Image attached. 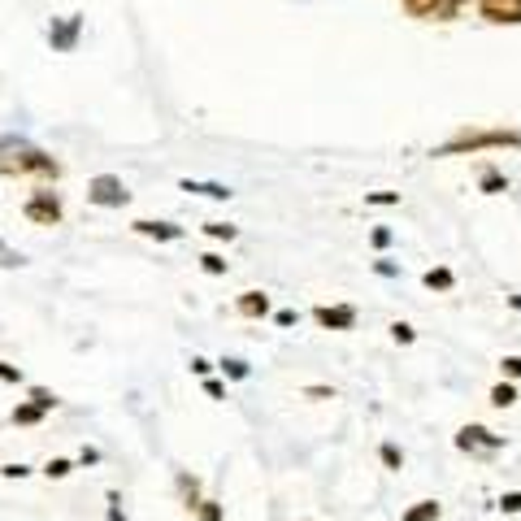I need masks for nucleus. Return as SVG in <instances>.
<instances>
[{
    "label": "nucleus",
    "mask_w": 521,
    "mask_h": 521,
    "mask_svg": "<svg viewBox=\"0 0 521 521\" xmlns=\"http://www.w3.org/2000/svg\"><path fill=\"white\" fill-rule=\"evenodd\" d=\"M0 174L5 178H44L57 183L61 178V161L48 157L44 148H35L22 135H0Z\"/></svg>",
    "instance_id": "f257e3e1"
},
{
    "label": "nucleus",
    "mask_w": 521,
    "mask_h": 521,
    "mask_svg": "<svg viewBox=\"0 0 521 521\" xmlns=\"http://www.w3.org/2000/svg\"><path fill=\"white\" fill-rule=\"evenodd\" d=\"M486 148H521V130H509V126H465V130H456L448 143H439L430 157H474V152H486Z\"/></svg>",
    "instance_id": "f03ea898"
},
{
    "label": "nucleus",
    "mask_w": 521,
    "mask_h": 521,
    "mask_svg": "<svg viewBox=\"0 0 521 521\" xmlns=\"http://www.w3.org/2000/svg\"><path fill=\"white\" fill-rule=\"evenodd\" d=\"M87 204H96V209H126L130 191H126V183L118 174H96L87 183Z\"/></svg>",
    "instance_id": "7ed1b4c3"
},
{
    "label": "nucleus",
    "mask_w": 521,
    "mask_h": 521,
    "mask_svg": "<svg viewBox=\"0 0 521 521\" xmlns=\"http://www.w3.org/2000/svg\"><path fill=\"white\" fill-rule=\"evenodd\" d=\"M22 218L35 222V226H61V218H65L61 195L57 191H30L26 204H22Z\"/></svg>",
    "instance_id": "20e7f679"
},
{
    "label": "nucleus",
    "mask_w": 521,
    "mask_h": 521,
    "mask_svg": "<svg viewBox=\"0 0 521 521\" xmlns=\"http://www.w3.org/2000/svg\"><path fill=\"white\" fill-rule=\"evenodd\" d=\"M83 13H65V18H53L48 22V48L53 53H74L78 48V35H83Z\"/></svg>",
    "instance_id": "39448f33"
},
{
    "label": "nucleus",
    "mask_w": 521,
    "mask_h": 521,
    "mask_svg": "<svg viewBox=\"0 0 521 521\" xmlns=\"http://www.w3.org/2000/svg\"><path fill=\"white\" fill-rule=\"evenodd\" d=\"M456 448L461 452H478V456H495L504 448V434L486 430V426H461L456 430Z\"/></svg>",
    "instance_id": "423d86ee"
},
{
    "label": "nucleus",
    "mask_w": 521,
    "mask_h": 521,
    "mask_svg": "<svg viewBox=\"0 0 521 521\" xmlns=\"http://www.w3.org/2000/svg\"><path fill=\"white\" fill-rule=\"evenodd\" d=\"M400 5L417 22H452L461 13V5H452V0H400Z\"/></svg>",
    "instance_id": "0eeeda50"
},
{
    "label": "nucleus",
    "mask_w": 521,
    "mask_h": 521,
    "mask_svg": "<svg viewBox=\"0 0 521 521\" xmlns=\"http://www.w3.org/2000/svg\"><path fill=\"white\" fill-rule=\"evenodd\" d=\"M478 18H486L491 26H521V0H474Z\"/></svg>",
    "instance_id": "6e6552de"
},
{
    "label": "nucleus",
    "mask_w": 521,
    "mask_h": 521,
    "mask_svg": "<svg viewBox=\"0 0 521 521\" xmlns=\"http://www.w3.org/2000/svg\"><path fill=\"white\" fill-rule=\"evenodd\" d=\"M313 321L321 326V330H352L356 326V308L352 304H317Z\"/></svg>",
    "instance_id": "1a4fd4ad"
},
{
    "label": "nucleus",
    "mask_w": 521,
    "mask_h": 521,
    "mask_svg": "<svg viewBox=\"0 0 521 521\" xmlns=\"http://www.w3.org/2000/svg\"><path fill=\"white\" fill-rule=\"evenodd\" d=\"M130 231L143 235V239H157V243H174V239H183V226H174V222H152V218L130 222Z\"/></svg>",
    "instance_id": "9d476101"
},
{
    "label": "nucleus",
    "mask_w": 521,
    "mask_h": 521,
    "mask_svg": "<svg viewBox=\"0 0 521 521\" xmlns=\"http://www.w3.org/2000/svg\"><path fill=\"white\" fill-rule=\"evenodd\" d=\"M235 313H239V317H248V321L270 317V296H265V291H243V296L235 300Z\"/></svg>",
    "instance_id": "9b49d317"
},
{
    "label": "nucleus",
    "mask_w": 521,
    "mask_h": 521,
    "mask_svg": "<svg viewBox=\"0 0 521 521\" xmlns=\"http://www.w3.org/2000/svg\"><path fill=\"white\" fill-rule=\"evenodd\" d=\"M174 486H178V500H183L187 513L200 509V478H191L187 469H178V474H174Z\"/></svg>",
    "instance_id": "f8f14e48"
},
{
    "label": "nucleus",
    "mask_w": 521,
    "mask_h": 521,
    "mask_svg": "<svg viewBox=\"0 0 521 521\" xmlns=\"http://www.w3.org/2000/svg\"><path fill=\"white\" fill-rule=\"evenodd\" d=\"M178 191H191V195H209V200H231V187L226 183H195V178H183V183H178Z\"/></svg>",
    "instance_id": "ddd939ff"
},
{
    "label": "nucleus",
    "mask_w": 521,
    "mask_h": 521,
    "mask_svg": "<svg viewBox=\"0 0 521 521\" xmlns=\"http://www.w3.org/2000/svg\"><path fill=\"white\" fill-rule=\"evenodd\" d=\"M443 517V509H439V500H417L413 509H404L400 521H439Z\"/></svg>",
    "instance_id": "4468645a"
},
{
    "label": "nucleus",
    "mask_w": 521,
    "mask_h": 521,
    "mask_svg": "<svg viewBox=\"0 0 521 521\" xmlns=\"http://www.w3.org/2000/svg\"><path fill=\"white\" fill-rule=\"evenodd\" d=\"M421 283H426L430 291H452V287H456V274H452L448 265H434V270L421 274Z\"/></svg>",
    "instance_id": "2eb2a0df"
},
{
    "label": "nucleus",
    "mask_w": 521,
    "mask_h": 521,
    "mask_svg": "<svg viewBox=\"0 0 521 521\" xmlns=\"http://www.w3.org/2000/svg\"><path fill=\"white\" fill-rule=\"evenodd\" d=\"M44 417H48V409H39L35 400H26V404H18V409H13V426H39Z\"/></svg>",
    "instance_id": "dca6fc26"
},
{
    "label": "nucleus",
    "mask_w": 521,
    "mask_h": 521,
    "mask_svg": "<svg viewBox=\"0 0 521 521\" xmlns=\"http://www.w3.org/2000/svg\"><path fill=\"white\" fill-rule=\"evenodd\" d=\"M222 373H226L231 382H243V378L252 373V365L243 361V356H226V361H222Z\"/></svg>",
    "instance_id": "f3484780"
},
{
    "label": "nucleus",
    "mask_w": 521,
    "mask_h": 521,
    "mask_svg": "<svg viewBox=\"0 0 521 521\" xmlns=\"http://www.w3.org/2000/svg\"><path fill=\"white\" fill-rule=\"evenodd\" d=\"M491 404H495V409H513V404H517V387L513 382L491 387Z\"/></svg>",
    "instance_id": "a211bd4d"
},
{
    "label": "nucleus",
    "mask_w": 521,
    "mask_h": 521,
    "mask_svg": "<svg viewBox=\"0 0 521 521\" xmlns=\"http://www.w3.org/2000/svg\"><path fill=\"white\" fill-rule=\"evenodd\" d=\"M482 191H486V195H500V191H509V178H504L500 170H482Z\"/></svg>",
    "instance_id": "6ab92c4d"
},
{
    "label": "nucleus",
    "mask_w": 521,
    "mask_h": 521,
    "mask_svg": "<svg viewBox=\"0 0 521 521\" xmlns=\"http://www.w3.org/2000/svg\"><path fill=\"white\" fill-rule=\"evenodd\" d=\"M26 265V256L18 252V248H9L5 239H0V270H22Z\"/></svg>",
    "instance_id": "aec40b11"
},
{
    "label": "nucleus",
    "mask_w": 521,
    "mask_h": 521,
    "mask_svg": "<svg viewBox=\"0 0 521 521\" xmlns=\"http://www.w3.org/2000/svg\"><path fill=\"white\" fill-rule=\"evenodd\" d=\"M195 521H226V509L218 500H200V509H195Z\"/></svg>",
    "instance_id": "412c9836"
},
{
    "label": "nucleus",
    "mask_w": 521,
    "mask_h": 521,
    "mask_svg": "<svg viewBox=\"0 0 521 521\" xmlns=\"http://www.w3.org/2000/svg\"><path fill=\"white\" fill-rule=\"evenodd\" d=\"M204 235H209V239H226V243H231V239L239 235V226H231V222H204Z\"/></svg>",
    "instance_id": "4be33fe9"
},
{
    "label": "nucleus",
    "mask_w": 521,
    "mask_h": 521,
    "mask_svg": "<svg viewBox=\"0 0 521 521\" xmlns=\"http://www.w3.org/2000/svg\"><path fill=\"white\" fill-rule=\"evenodd\" d=\"M44 474H48V478H70V474H74V461H65V456H53V461L44 465Z\"/></svg>",
    "instance_id": "5701e85b"
},
{
    "label": "nucleus",
    "mask_w": 521,
    "mask_h": 521,
    "mask_svg": "<svg viewBox=\"0 0 521 521\" xmlns=\"http://www.w3.org/2000/svg\"><path fill=\"white\" fill-rule=\"evenodd\" d=\"M200 270H204V274H213V279H222V274L231 270V265H226L218 252H204V256H200Z\"/></svg>",
    "instance_id": "b1692460"
},
{
    "label": "nucleus",
    "mask_w": 521,
    "mask_h": 521,
    "mask_svg": "<svg viewBox=\"0 0 521 521\" xmlns=\"http://www.w3.org/2000/svg\"><path fill=\"white\" fill-rule=\"evenodd\" d=\"M378 456H382V465H387V469H404V452H400L396 443H382Z\"/></svg>",
    "instance_id": "393cba45"
},
{
    "label": "nucleus",
    "mask_w": 521,
    "mask_h": 521,
    "mask_svg": "<svg viewBox=\"0 0 521 521\" xmlns=\"http://www.w3.org/2000/svg\"><path fill=\"white\" fill-rule=\"evenodd\" d=\"M105 504H109V509H105V521H126V513H122V495H118V491H105Z\"/></svg>",
    "instance_id": "a878e982"
},
{
    "label": "nucleus",
    "mask_w": 521,
    "mask_h": 521,
    "mask_svg": "<svg viewBox=\"0 0 521 521\" xmlns=\"http://www.w3.org/2000/svg\"><path fill=\"white\" fill-rule=\"evenodd\" d=\"M365 204H378V209L400 204V191H365Z\"/></svg>",
    "instance_id": "bb28decb"
},
{
    "label": "nucleus",
    "mask_w": 521,
    "mask_h": 521,
    "mask_svg": "<svg viewBox=\"0 0 521 521\" xmlns=\"http://www.w3.org/2000/svg\"><path fill=\"white\" fill-rule=\"evenodd\" d=\"M391 339H396V344H404V348H409L413 339H417V330H413L409 321H396V326H391Z\"/></svg>",
    "instance_id": "cd10ccee"
},
{
    "label": "nucleus",
    "mask_w": 521,
    "mask_h": 521,
    "mask_svg": "<svg viewBox=\"0 0 521 521\" xmlns=\"http://www.w3.org/2000/svg\"><path fill=\"white\" fill-rule=\"evenodd\" d=\"M200 387H204V396H209V400H226V382L213 378V373H209V378H200Z\"/></svg>",
    "instance_id": "c85d7f7f"
},
{
    "label": "nucleus",
    "mask_w": 521,
    "mask_h": 521,
    "mask_svg": "<svg viewBox=\"0 0 521 521\" xmlns=\"http://www.w3.org/2000/svg\"><path fill=\"white\" fill-rule=\"evenodd\" d=\"M30 400H35L39 409H48V413L57 409V396H53V391H48V387H30Z\"/></svg>",
    "instance_id": "c756f323"
},
{
    "label": "nucleus",
    "mask_w": 521,
    "mask_h": 521,
    "mask_svg": "<svg viewBox=\"0 0 521 521\" xmlns=\"http://www.w3.org/2000/svg\"><path fill=\"white\" fill-rule=\"evenodd\" d=\"M500 513H509V517L521 513V491H504L500 495Z\"/></svg>",
    "instance_id": "7c9ffc66"
},
{
    "label": "nucleus",
    "mask_w": 521,
    "mask_h": 521,
    "mask_svg": "<svg viewBox=\"0 0 521 521\" xmlns=\"http://www.w3.org/2000/svg\"><path fill=\"white\" fill-rule=\"evenodd\" d=\"M369 243H373V248H391V226H373V231H369Z\"/></svg>",
    "instance_id": "2f4dec72"
},
{
    "label": "nucleus",
    "mask_w": 521,
    "mask_h": 521,
    "mask_svg": "<svg viewBox=\"0 0 521 521\" xmlns=\"http://www.w3.org/2000/svg\"><path fill=\"white\" fill-rule=\"evenodd\" d=\"M500 369H504V378H521V356H504Z\"/></svg>",
    "instance_id": "473e14b6"
},
{
    "label": "nucleus",
    "mask_w": 521,
    "mask_h": 521,
    "mask_svg": "<svg viewBox=\"0 0 521 521\" xmlns=\"http://www.w3.org/2000/svg\"><path fill=\"white\" fill-rule=\"evenodd\" d=\"M296 321H300L296 308H279V313H274V326H283V330H287V326H296Z\"/></svg>",
    "instance_id": "72a5a7b5"
},
{
    "label": "nucleus",
    "mask_w": 521,
    "mask_h": 521,
    "mask_svg": "<svg viewBox=\"0 0 521 521\" xmlns=\"http://www.w3.org/2000/svg\"><path fill=\"white\" fill-rule=\"evenodd\" d=\"M373 274H382V279H396V274H400V265H396V260H373Z\"/></svg>",
    "instance_id": "f704fd0d"
},
{
    "label": "nucleus",
    "mask_w": 521,
    "mask_h": 521,
    "mask_svg": "<svg viewBox=\"0 0 521 521\" xmlns=\"http://www.w3.org/2000/svg\"><path fill=\"white\" fill-rule=\"evenodd\" d=\"M191 373H195V378H209V373H213V361H204V356H191Z\"/></svg>",
    "instance_id": "c9c22d12"
},
{
    "label": "nucleus",
    "mask_w": 521,
    "mask_h": 521,
    "mask_svg": "<svg viewBox=\"0 0 521 521\" xmlns=\"http://www.w3.org/2000/svg\"><path fill=\"white\" fill-rule=\"evenodd\" d=\"M0 382H22V369L9 365V361H0Z\"/></svg>",
    "instance_id": "e433bc0d"
},
{
    "label": "nucleus",
    "mask_w": 521,
    "mask_h": 521,
    "mask_svg": "<svg viewBox=\"0 0 521 521\" xmlns=\"http://www.w3.org/2000/svg\"><path fill=\"white\" fill-rule=\"evenodd\" d=\"M308 400H335V387H304Z\"/></svg>",
    "instance_id": "4c0bfd02"
},
{
    "label": "nucleus",
    "mask_w": 521,
    "mask_h": 521,
    "mask_svg": "<svg viewBox=\"0 0 521 521\" xmlns=\"http://www.w3.org/2000/svg\"><path fill=\"white\" fill-rule=\"evenodd\" d=\"M0 474H5V478H26V474H30V465H18V461H13V465L0 469Z\"/></svg>",
    "instance_id": "58836bf2"
},
{
    "label": "nucleus",
    "mask_w": 521,
    "mask_h": 521,
    "mask_svg": "<svg viewBox=\"0 0 521 521\" xmlns=\"http://www.w3.org/2000/svg\"><path fill=\"white\" fill-rule=\"evenodd\" d=\"M78 465H100V452H96V448H83V452H78Z\"/></svg>",
    "instance_id": "ea45409f"
},
{
    "label": "nucleus",
    "mask_w": 521,
    "mask_h": 521,
    "mask_svg": "<svg viewBox=\"0 0 521 521\" xmlns=\"http://www.w3.org/2000/svg\"><path fill=\"white\" fill-rule=\"evenodd\" d=\"M509 304H513V308H517V313H521V296H509Z\"/></svg>",
    "instance_id": "a19ab883"
},
{
    "label": "nucleus",
    "mask_w": 521,
    "mask_h": 521,
    "mask_svg": "<svg viewBox=\"0 0 521 521\" xmlns=\"http://www.w3.org/2000/svg\"><path fill=\"white\" fill-rule=\"evenodd\" d=\"M452 5H461V9H465V5H469V0H452Z\"/></svg>",
    "instance_id": "79ce46f5"
}]
</instances>
